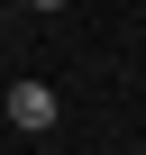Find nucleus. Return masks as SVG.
<instances>
[{
	"label": "nucleus",
	"mask_w": 146,
	"mask_h": 155,
	"mask_svg": "<svg viewBox=\"0 0 146 155\" xmlns=\"http://www.w3.org/2000/svg\"><path fill=\"white\" fill-rule=\"evenodd\" d=\"M0 110H9V128H28V137H46L64 101H55V82H9V101H0Z\"/></svg>",
	"instance_id": "obj_1"
}]
</instances>
